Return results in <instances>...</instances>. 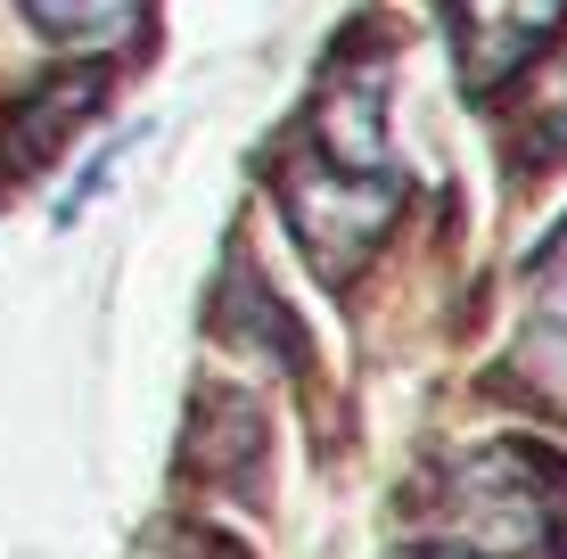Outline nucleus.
<instances>
[{
    "label": "nucleus",
    "mask_w": 567,
    "mask_h": 559,
    "mask_svg": "<svg viewBox=\"0 0 567 559\" xmlns=\"http://www.w3.org/2000/svg\"><path fill=\"white\" fill-rule=\"evenodd\" d=\"M567 503V469L535 445H485L468 453L444 486V527L461 535L468 551H494V559H526L551 544Z\"/></svg>",
    "instance_id": "1"
},
{
    "label": "nucleus",
    "mask_w": 567,
    "mask_h": 559,
    "mask_svg": "<svg viewBox=\"0 0 567 559\" xmlns=\"http://www.w3.org/2000/svg\"><path fill=\"white\" fill-rule=\"evenodd\" d=\"M280 206H288V230L312 256L321 280H346L370 247L386 239V222L403 215V182L386 173H346V165H288L280 173Z\"/></svg>",
    "instance_id": "2"
},
{
    "label": "nucleus",
    "mask_w": 567,
    "mask_h": 559,
    "mask_svg": "<svg viewBox=\"0 0 567 559\" xmlns=\"http://www.w3.org/2000/svg\"><path fill=\"white\" fill-rule=\"evenodd\" d=\"M567 0H461V83L494 91L559 33Z\"/></svg>",
    "instance_id": "3"
},
{
    "label": "nucleus",
    "mask_w": 567,
    "mask_h": 559,
    "mask_svg": "<svg viewBox=\"0 0 567 559\" xmlns=\"http://www.w3.org/2000/svg\"><path fill=\"white\" fill-rule=\"evenodd\" d=\"M321 148L346 173H386V66L362 58L354 74H338L321 100Z\"/></svg>",
    "instance_id": "4"
},
{
    "label": "nucleus",
    "mask_w": 567,
    "mask_h": 559,
    "mask_svg": "<svg viewBox=\"0 0 567 559\" xmlns=\"http://www.w3.org/2000/svg\"><path fill=\"white\" fill-rule=\"evenodd\" d=\"M17 9L66 50H124L132 33H141L148 0H17Z\"/></svg>",
    "instance_id": "5"
},
{
    "label": "nucleus",
    "mask_w": 567,
    "mask_h": 559,
    "mask_svg": "<svg viewBox=\"0 0 567 559\" xmlns=\"http://www.w3.org/2000/svg\"><path fill=\"white\" fill-rule=\"evenodd\" d=\"M535 313H543V330L567 338V222L543 239V256H535Z\"/></svg>",
    "instance_id": "6"
},
{
    "label": "nucleus",
    "mask_w": 567,
    "mask_h": 559,
    "mask_svg": "<svg viewBox=\"0 0 567 559\" xmlns=\"http://www.w3.org/2000/svg\"><path fill=\"white\" fill-rule=\"evenodd\" d=\"M156 559H247V551H230L223 535H173V544L156 551Z\"/></svg>",
    "instance_id": "7"
}]
</instances>
